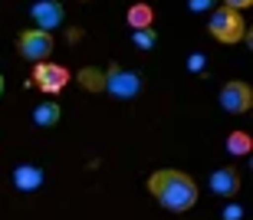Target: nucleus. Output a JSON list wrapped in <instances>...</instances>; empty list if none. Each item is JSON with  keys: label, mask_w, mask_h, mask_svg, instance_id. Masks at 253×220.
Listing matches in <instances>:
<instances>
[{"label": "nucleus", "mask_w": 253, "mask_h": 220, "mask_svg": "<svg viewBox=\"0 0 253 220\" xmlns=\"http://www.w3.org/2000/svg\"><path fill=\"white\" fill-rule=\"evenodd\" d=\"M148 191L155 194V201L168 211H191L197 204V184L191 174L178 171V168H161L148 178Z\"/></svg>", "instance_id": "nucleus-1"}, {"label": "nucleus", "mask_w": 253, "mask_h": 220, "mask_svg": "<svg viewBox=\"0 0 253 220\" xmlns=\"http://www.w3.org/2000/svg\"><path fill=\"white\" fill-rule=\"evenodd\" d=\"M211 37L217 39V43H240V39L247 37V23L244 17H240V10H230V7H220L211 13Z\"/></svg>", "instance_id": "nucleus-2"}, {"label": "nucleus", "mask_w": 253, "mask_h": 220, "mask_svg": "<svg viewBox=\"0 0 253 220\" xmlns=\"http://www.w3.org/2000/svg\"><path fill=\"white\" fill-rule=\"evenodd\" d=\"M105 92L115 99H135L141 92V76H135V73H125L119 63H112V66L105 69Z\"/></svg>", "instance_id": "nucleus-3"}, {"label": "nucleus", "mask_w": 253, "mask_h": 220, "mask_svg": "<svg viewBox=\"0 0 253 220\" xmlns=\"http://www.w3.org/2000/svg\"><path fill=\"white\" fill-rule=\"evenodd\" d=\"M17 49L30 63H46L49 53H53V37L46 30H23L17 37Z\"/></svg>", "instance_id": "nucleus-4"}, {"label": "nucleus", "mask_w": 253, "mask_h": 220, "mask_svg": "<svg viewBox=\"0 0 253 220\" xmlns=\"http://www.w3.org/2000/svg\"><path fill=\"white\" fill-rule=\"evenodd\" d=\"M33 86L40 92H46V96H56L69 86V69L59 66V63H37L33 69Z\"/></svg>", "instance_id": "nucleus-5"}, {"label": "nucleus", "mask_w": 253, "mask_h": 220, "mask_svg": "<svg viewBox=\"0 0 253 220\" xmlns=\"http://www.w3.org/2000/svg\"><path fill=\"white\" fill-rule=\"evenodd\" d=\"M250 106H253L250 82H244V79H230V82L220 89V109H224V112L240 115V112H250Z\"/></svg>", "instance_id": "nucleus-6"}, {"label": "nucleus", "mask_w": 253, "mask_h": 220, "mask_svg": "<svg viewBox=\"0 0 253 220\" xmlns=\"http://www.w3.org/2000/svg\"><path fill=\"white\" fill-rule=\"evenodd\" d=\"M30 13L37 20V30H46V33L63 23V3H59V0H37Z\"/></svg>", "instance_id": "nucleus-7"}, {"label": "nucleus", "mask_w": 253, "mask_h": 220, "mask_svg": "<svg viewBox=\"0 0 253 220\" xmlns=\"http://www.w3.org/2000/svg\"><path fill=\"white\" fill-rule=\"evenodd\" d=\"M211 191L220 194V197H234V194L240 191V174H237L234 168H217V171L211 174Z\"/></svg>", "instance_id": "nucleus-8"}, {"label": "nucleus", "mask_w": 253, "mask_h": 220, "mask_svg": "<svg viewBox=\"0 0 253 220\" xmlns=\"http://www.w3.org/2000/svg\"><path fill=\"white\" fill-rule=\"evenodd\" d=\"M13 184H17L20 191H37L40 184H43V171L40 168H33V164H20V168H13Z\"/></svg>", "instance_id": "nucleus-9"}, {"label": "nucleus", "mask_w": 253, "mask_h": 220, "mask_svg": "<svg viewBox=\"0 0 253 220\" xmlns=\"http://www.w3.org/2000/svg\"><path fill=\"white\" fill-rule=\"evenodd\" d=\"M151 23H155V10H151L148 3H135V7H128V27L131 30H148Z\"/></svg>", "instance_id": "nucleus-10"}, {"label": "nucleus", "mask_w": 253, "mask_h": 220, "mask_svg": "<svg viewBox=\"0 0 253 220\" xmlns=\"http://www.w3.org/2000/svg\"><path fill=\"white\" fill-rule=\"evenodd\" d=\"M33 122L40 125V128H49V125L59 122V106L56 102H43V106L33 109Z\"/></svg>", "instance_id": "nucleus-11"}, {"label": "nucleus", "mask_w": 253, "mask_h": 220, "mask_svg": "<svg viewBox=\"0 0 253 220\" xmlns=\"http://www.w3.org/2000/svg\"><path fill=\"white\" fill-rule=\"evenodd\" d=\"M253 142L247 132H230V138H227V151L230 154H250Z\"/></svg>", "instance_id": "nucleus-12"}, {"label": "nucleus", "mask_w": 253, "mask_h": 220, "mask_svg": "<svg viewBox=\"0 0 253 220\" xmlns=\"http://www.w3.org/2000/svg\"><path fill=\"white\" fill-rule=\"evenodd\" d=\"M79 82H83L89 92H102V86H105V76L99 73V69H83L79 73Z\"/></svg>", "instance_id": "nucleus-13"}, {"label": "nucleus", "mask_w": 253, "mask_h": 220, "mask_svg": "<svg viewBox=\"0 0 253 220\" xmlns=\"http://www.w3.org/2000/svg\"><path fill=\"white\" fill-rule=\"evenodd\" d=\"M135 46L138 49H151L155 46V33H151V27L148 30H135Z\"/></svg>", "instance_id": "nucleus-14"}, {"label": "nucleus", "mask_w": 253, "mask_h": 220, "mask_svg": "<svg viewBox=\"0 0 253 220\" xmlns=\"http://www.w3.org/2000/svg\"><path fill=\"white\" fill-rule=\"evenodd\" d=\"M188 7L194 13H204V10H214V0H188Z\"/></svg>", "instance_id": "nucleus-15"}, {"label": "nucleus", "mask_w": 253, "mask_h": 220, "mask_svg": "<svg viewBox=\"0 0 253 220\" xmlns=\"http://www.w3.org/2000/svg\"><path fill=\"white\" fill-rule=\"evenodd\" d=\"M191 73H201V69H204V56H201V53H191Z\"/></svg>", "instance_id": "nucleus-16"}, {"label": "nucleus", "mask_w": 253, "mask_h": 220, "mask_svg": "<svg viewBox=\"0 0 253 220\" xmlns=\"http://www.w3.org/2000/svg\"><path fill=\"white\" fill-rule=\"evenodd\" d=\"M253 0H224V7H230V10H247Z\"/></svg>", "instance_id": "nucleus-17"}, {"label": "nucleus", "mask_w": 253, "mask_h": 220, "mask_svg": "<svg viewBox=\"0 0 253 220\" xmlns=\"http://www.w3.org/2000/svg\"><path fill=\"white\" fill-rule=\"evenodd\" d=\"M237 217H240V207H237V204H234V207H227V211H224V220H237Z\"/></svg>", "instance_id": "nucleus-18"}, {"label": "nucleus", "mask_w": 253, "mask_h": 220, "mask_svg": "<svg viewBox=\"0 0 253 220\" xmlns=\"http://www.w3.org/2000/svg\"><path fill=\"white\" fill-rule=\"evenodd\" d=\"M0 96H3V76H0Z\"/></svg>", "instance_id": "nucleus-19"}]
</instances>
